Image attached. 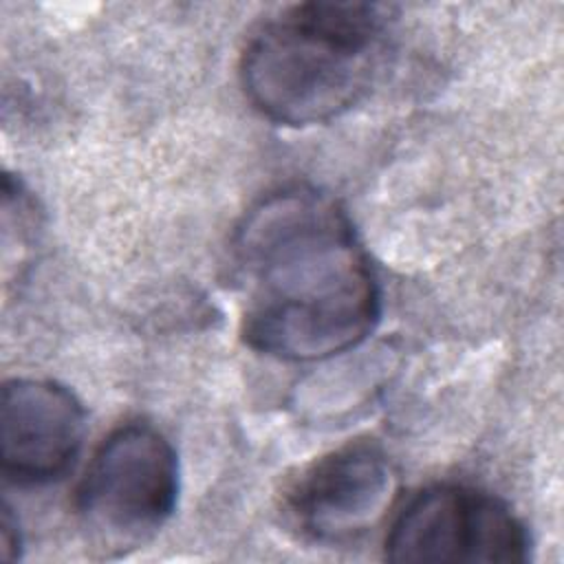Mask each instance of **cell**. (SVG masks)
I'll list each match as a JSON object with an SVG mask.
<instances>
[{
    "label": "cell",
    "mask_w": 564,
    "mask_h": 564,
    "mask_svg": "<svg viewBox=\"0 0 564 564\" xmlns=\"http://www.w3.org/2000/svg\"><path fill=\"white\" fill-rule=\"evenodd\" d=\"M86 430L82 403L48 379H11L0 394V463L18 485L51 482L68 471Z\"/></svg>",
    "instance_id": "8992f818"
},
{
    "label": "cell",
    "mask_w": 564,
    "mask_h": 564,
    "mask_svg": "<svg viewBox=\"0 0 564 564\" xmlns=\"http://www.w3.org/2000/svg\"><path fill=\"white\" fill-rule=\"evenodd\" d=\"M20 529L18 520L11 516V509L4 505L2 522H0V555L2 560H18L20 557Z\"/></svg>",
    "instance_id": "52a82bcc"
},
{
    "label": "cell",
    "mask_w": 564,
    "mask_h": 564,
    "mask_svg": "<svg viewBox=\"0 0 564 564\" xmlns=\"http://www.w3.org/2000/svg\"><path fill=\"white\" fill-rule=\"evenodd\" d=\"M388 18L366 2H304L280 11L247 42L240 82L267 119L326 123L352 108L377 73Z\"/></svg>",
    "instance_id": "7a4b0ae2"
},
{
    "label": "cell",
    "mask_w": 564,
    "mask_h": 564,
    "mask_svg": "<svg viewBox=\"0 0 564 564\" xmlns=\"http://www.w3.org/2000/svg\"><path fill=\"white\" fill-rule=\"evenodd\" d=\"M234 256L245 282L242 335L264 355L319 361L361 344L379 284L339 203L315 187L267 194L242 218Z\"/></svg>",
    "instance_id": "6da1fadb"
},
{
    "label": "cell",
    "mask_w": 564,
    "mask_h": 564,
    "mask_svg": "<svg viewBox=\"0 0 564 564\" xmlns=\"http://www.w3.org/2000/svg\"><path fill=\"white\" fill-rule=\"evenodd\" d=\"M397 474L372 445L355 443L313 463L291 491L297 527L319 542H346L372 529L388 511Z\"/></svg>",
    "instance_id": "5b68a950"
},
{
    "label": "cell",
    "mask_w": 564,
    "mask_h": 564,
    "mask_svg": "<svg viewBox=\"0 0 564 564\" xmlns=\"http://www.w3.org/2000/svg\"><path fill=\"white\" fill-rule=\"evenodd\" d=\"M178 460L170 441L145 423L117 427L93 454L75 507L93 551L119 557L139 549L172 516Z\"/></svg>",
    "instance_id": "3957f363"
},
{
    "label": "cell",
    "mask_w": 564,
    "mask_h": 564,
    "mask_svg": "<svg viewBox=\"0 0 564 564\" xmlns=\"http://www.w3.org/2000/svg\"><path fill=\"white\" fill-rule=\"evenodd\" d=\"M529 533L498 498L460 485L416 494L386 538V560L427 564H516L529 557Z\"/></svg>",
    "instance_id": "277c9868"
}]
</instances>
